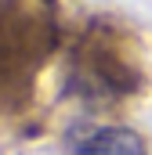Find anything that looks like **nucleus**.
I'll list each match as a JSON object with an SVG mask.
<instances>
[{"label":"nucleus","instance_id":"nucleus-1","mask_svg":"<svg viewBox=\"0 0 152 155\" xmlns=\"http://www.w3.org/2000/svg\"><path fill=\"white\" fill-rule=\"evenodd\" d=\"M76 155H145V141L127 126H94L73 144Z\"/></svg>","mask_w":152,"mask_h":155}]
</instances>
